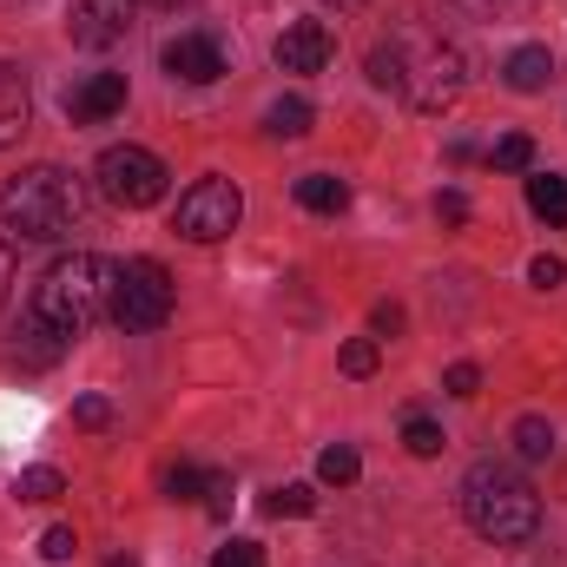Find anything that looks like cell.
Masks as SVG:
<instances>
[{
	"mask_svg": "<svg viewBox=\"0 0 567 567\" xmlns=\"http://www.w3.org/2000/svg\"><path fill=\"white\" fill-rule=\"evenodd\" d=\"M370 80L383 93H403L416 113H449L468 86V60L462 47L449 40H429V33H390L370 47Z\"/></svg>",
	"mask_w": 567,
	"mask_h": 567,
	"instance_id": "6da1fadb",
	"label": "cell"
},
{
	"mask_svg": "<svg viewBox=\"0 0 567 567\" xmlns=\"http://www.w3.org/2000/svg\"><path fill=\"white\" fill-rule=\"evenodd\" d=\"M86 212H93V192H86V178H73L66 165H27V172H13V178L0 185V218H7V231L27 238V245H60V238H73V231L86 225Z\"/></svg>",
	"mask_w": 567,
	"mask_h": 567,
	"instance_id": "7a4b0ae2",
	"label": "cell"
},
{
	"mask_svg": "<svg viewBox=\"0 0 567 567\" xmlns=\"http://www.w3.org/2000/svg\"><path fill=\"white\" fill-rule=\"evenodd\" d=\"M106 303H113V265L93 258V251H66L40 271L33 297H27V317L47 323L60 343H73L106 317Z\"/></svg>",
	"mask_w": 567,
	"mask_h": 567,
	"instance_id": "3957f363",
	"label": "cell"
},
{
	"mask_svg": "<svg viewBox=\"0 0 567 567\" xmlns=\"http://www.w3.org/2000/svg\"><path fill=\"white\" fill-rule=\"evenodd\" d=\"M462 515H468V528H475L482 542L522 548V542H535V528H542V495H535L508 462H475V468L462 475Z\"/></svg>",
	"mask_w": 567,
	"mask_h": 567,
	"instance_id": "277c9868",
	"label": "cell"
},
{
	"mask_svg": "<svg viewBox=\"0 0 567 567\" xmlns=\"http://www.w3.org/2000/svg\"><path fill=\"white\" fill-rule=\"evenodd\" d=\"M172 271L158 265V258H126V265H113V303H106V317L120 323V330H165V317H172Z\"/></svg>",
	"mask_w": 567,
	"mask_h": 567,
	"instance_id": "5b68a950",
	"label": "cell"
},
{
	"mask_svg": "<svg viewBox=\"0 0 567 567\" xmlns=\"http://www.w3.org/2000/svg\"><path fill=\"white\" fill-rule=\"evenodd\" d=\"M93 185L106 205H126V212H145L165 198V158L145 152V145H106L100 165H93Z\"/></svg>",
	"mask_w": 567,
	"mask_h": 567,
	"instance_id": "8992f818",
	"label": "cell"
},
{
	"mask_svg": "<svg viewBox=\"0 0 567 567\" xmlns=\"http://www.w3.org/2000/svg\"><path fill=\"white\" fill-rule=\"evenodd\" d=\"M238 218H245L238 185H231V178H198V185L178 198L172 231H178V238H192V245H218V238H231V231H238Z\"/></svg>",
	"mask_w": 567,
	"mask_h": 567,
	"instance_id": "52a82bcc",
	"label": "cell"
},
{
	"mask_svg": "<svg viewBox=\"0 0 567 567\" xmlns=\"http://www.w3.org/2000/svg\"><path fill=\"white\" fill-rule=\"evenodd\" d=\"M133 13H140V0H73L66 7V40L86 47V53H106L133 33Z\"/></svg>",
	"mask_w": 567,
	"mask_h": 567,
	"instance_id": "ba28073f",
	"label": "cell"
},
{
	"mask_svg": "<svg viewBox=\"0 0 567 567\" xmlns=\"http://www.w3.org/2000/svg\"><path fill=\"white\" fill-rule=\"evenodd\" d=\"M158 60H165V73L185 80V86H212V80H225V40H218V33H198V27H192V33H172Z\"/></svg>",
	"mask_w": 567,
	"mask_h": 567,
	"instance_id": "9c48e42d",
	"label": "cell"
},
{
	"mask_svg": "<svg viewBox=\"0 0 567 567\" xmlns=\"http://www.w3.org/2000/svg\"><path fill=\"white\" fill-rule=\"evenodd\" d=\"M337 60V33L323 20H290L278 33V66L284 73H323Z\"/></svg>",
	"mask_w": 567,
	"mask_h": 567,
	"instance_id": "30bf717a",
	"label": "cell"
},
{
	"mask_svg": "<svg viewBox=\"0 0 567 567\" xmlns=\"http://www.w3.org/2000/svg\"><path fill=\"white\" fill-rule=\"evenodd\" d=\"M126 106V73H86L80 86H66V120L73 126H100Z\"/></svg>",
	"mask_w": 567,
	"mask_h": 567,
	"instance_id": "8fae6325",
	"label": "cell"
},
{
	"mask_svg": "<svg viewBox=\"0 0 567 567\" xmlns=\"http://www.w3.org/2000/svg\"><path fill=\"white\" fill-rule=\"evenodd\" d=\"M27 120H33V93H27V73L13 66V60H0V152L27 133Z\"/></svg>",
	"mask_w": 567,
	"mask_h": 567,
	"instance_id": "7c38bea8",
	"label": "cell"
},
{
	"mask_svg": "<svg viewBox=\"0 0 567 567\" xmlns=\"http://www.w3.org/2000/svg\"><path fill=\"white\" fill-rule=\"evenodd\" d=\"M502 80H508V93H542L555 80V53L548 47H515L508 66H502Z\"/></svg>",
	"mask_w": 567,
	"mask_h": 567,
	"instance_id": "4fadbf2b",
	"label": "cell"
},
{
	"mask_svg": "<svg viewBox=\"0 0 567 567\" xmlns=\"http://www.w3.org/2000/svg\"><path fill=\"white\" fill-rule=\"evenodd\" d=\"M297 205L317 212V218H337V212L350 205V185L330 178V172H303V178H297Z\"/></svg>",
	"mask_w": 567,
	"mask_h": 567,
	"instance_id": "5bb4252c",
	"label": "cell"
},
{
	"mask_svg": "<svg viewBox=\"0 0 567 567\" xmlns=\"http://www.w3.org/2000/svg\"><path fill=\"white\" fill-rule=\"evenodd\" d=\"M310 120H317V106H310L303 93H284V100H271V113H265V133H271V140H303Z\"/></svg>",
	"mask_w": 567,
	"mask_h": 567,
	"instance_id": "9a60e30c",
	"label": "cell"
},
{
	"mask_svg": "<svg viewBox=\"0 0 567 567\" xmlns=\"http://www.w3.org/2000/svg\"><path fill=\"white\" fill-rule=\"evenodd\" d=\"M528 212L548 218V225H567V178L561 172H535L528 178Z\"/></svg>",
	"mask_w": 567,
	"mask_h": 567,
	"instance_id": "2e32d148",
	"label": "cell"
},
{
	"mask_svg": "<svg viewBox=\"0 0 567 567\" xmlns=\"http://www.w3.org/2000/svg\"><path fill=\"white\" fill-rule=\"evenodd\" d=\"M555 449H561V442H555V423H548V416H522V423H515V455H522V462H555Z\"/></svg>",
	"mask_w": 567,
	"mask_h": 567,
	"instance_id": "e0dca14e",
	"label": "cell"
},
{
	"mask_svg": "<svg viewBox=\"0 0 567 567\" xmlns=\"http://www.w3.org/2000/svg\"><path fill=\"white\" fill-rule=\"evenodd\" d=\"M310 508H317V488H310V482H284V488L265 495V515H271V522H297V515H310Z\"/></svg>",
	"mask_w": 567,
	"mask_h": 567,
	"instance_id": "ac0fdd59",
	"label": "cell"
},
{
	"mask_svg": "<svg viewBox=\"0 0 567 567\" xmlns=\"http://www.w3.org/2000/svg\"><path fill=\"white\" fill-rule=\"evenodd\" d=\"M317 475L343 488V482H357V475H363V462H357V449H350V442H337V449H323V455H317Z\"/></svg>",
	"mask_w": 567,
	"mask_h": 567,
	"instance_id": "d6986e66",
	"label": "cell"
},
{
	"mask_svg": "<svg viewBox=\"0 0 567 567\" xmlns=\"http://www.w3.org/2000/svg\"><path fill=\"white\" fill-rule=\"evenodd\" d=\"M60 488H66V482H60V468H47V462H40V468H20V482H13L20 502H53Z\"/></svg>",
	"mask_w": 567,
	"mask_h": 567,
	"instance_id": "ffe728a7",
	"label": "cell"
},
{
	"mask_svg": "<svg viewBox=\"0 0 567 567\" xmlns=\"http://www.w3.org/2000/svg\"><path fill=\"white\" fill-rule=\"evenodd\" d=\"M337 363H343V377H377V363H383V350H377V337H350Z\"/></svg>",
	"mask_w": 567,
	"mask_h": 567,
	"instance_id": "44dd1931",
	"label": "cell"
},
{
	"mask_svg": "<svg viewBox=\"0 0 567 567\" xmlns=\"http://www.w3.org/2000/svg\"><path fill=\"white\" fill-rule=\"evenodd\" d=\"M488 158H495L502 172H528V165H535V140H528V133H502Z\"/></svg>",
	"mask_w": 567,
	"mask_h": 567,
	"instance_id": "7402d4cb",
	"label": "cell"
},
{
	"mask_svg": "<svg viewBox=\"0 0 567 567\" xmlns=\"http://www.w3.org/2000/svg\"><path fill=\"white\" fill-rule=\"evenodd\" d=\"M403 449H410V455H442V429L429 423V416H410V423H403Z\"/></svg>",
	"mask_w": 567,
	"mask_h": 567,
	"instance_id": "603a6c76",
	"label": "cell"
},
{
	"mask_svg": "<svg viewBox=\"0 0 567 567\" xmlns=\"http://www.w3.org/2000/svg\"><path fill=\"white\" fill-rule=\"evenodd\" d=\"M198 488H205V468H192V462H178V468L165 475V495H172V502H192Z\"/></svg>",
	"mask_w": 567,
	"mask_h": 567,
	"instance_id": "cb8c5ba5",
	"label": "cell"
},
{
	"mask_svg": "<svg viewBox=\"0 0 567 567\" xmlns=\"http://www.w3.org/2000/svg\"><path fill=\"white\" fill-rule=\"evenodd\" d=\"M73 548H80V535H73V528H47V535H40V561H73Z\"/></svg>",
	"mask_w": 567,
	"mask_h": 567,
	"instance_id": "d4e9b609",
	"label": "cell"
},
{
	"mask_svg": "<svg viewBox=\"0 0 567 567\" xmlns=\"http://www.w3.org/2000/svg\"><path fill=\"white\" fill-rule=\"evenodd\" d=\"M212 567H265V548H258V542H225V548L212 555Z\"/></svg>",
	"mask_w": 567,
	"mask_h": 567,
	"instance_id": "484cf974",
	"label": "cell"
},
{
	"mask_svg": "<svg viewBox=\"0 0 567 567\" xmlns=\"http://www.w3.org/2000/svg\"><path fill=\"white\" fill-rule=\"evenodd\" d=\"M73 423L80 429H106L113 423V403H106V396H80V403H73Z\"/></svg>",
	"mask_w": 567,
	"mask_h": 567,
	"instance_id": "4316f807",
	"label": "cell"
},
{
	"mask_svg": "<svg viewBox=\"0 0 567 567\" xmlns=\"http://www.w3.org/2000/svg\"><path fill=\"white\" fill-rule=\"evenodd\" d=\"M442 390H449V396H475V390H482V370H475V363H455V370L442 377Z\"/></svg>",
	"mask_w": 567,
	"mask_h": 567,
	"instance_id": "83f0119b",
	"label": "cell"
},
{
	"mask_svg": "<svg viewBox=\"0 0 567 567\" xmlns=\"http://www.w3.org/2000/svg\"><path fill=\"white\" fill-rule=\"evenodd\" d=\"M205 508H212L218 522L231 515V475H205Z\"/></svg>",
	"mask_w": 567,
	"mask_h": 567,
	"instance_id": "f1b7e54d",
	"label": "cell"
},
{
	"mask_svg": "<svg viewBox=\"0 0 567 567\" xmlns=\"http://www.w3.org/2000/svg\"><path fill=\"white\" fill-rule=\"evenodd\" d=\"M435 218L442 225H468V198L462 192H435Z\"/></svg>",
	"mask_w": 567,
	"mask_h": 567,
	"instance_id": "f546056e",
	"label": "cell"
},
{
	"mask_svg": "<svg viewBox=\"0 0 567 567\" xmlns=\"http://www.w3.org/2000/svg\"><path fill=\"white\" fill-rule=\"evenodd\" d=\"M561 278H567L561 258H535V265H528V284H535V290H555Z\"/></svg>",
	"mask_w": 567,
	"mask_h": 567,
	"instance_id": "4dcf8cb0",
	"label": "cell"
},
{
	"mask_svg": "<svg viewBox=\"0 0 567 567\" xmlns=\"http://www.w3.org/2000/svg\"><path fill=\"white\" fill-rule=\"evenodd\" d=\"M370 330H377V337H396V330H403V303H377V310H370Z\"/></svg>",
	"mask_w": 567,
	"mask_h": 567,
	"instance_id": "1f68e13d",
	"label": "cell"
},
{
	"mask_svg": "<svg viewBox=\"0 0 567 567\" xmlns=\"http://www.w3.org/2000/svg\"><path fill=\"white\" fill-rule=\"evenodd\" d=\"M7 290H13V238L0 231V303H7Z\"/></svg>",
	"mask_w": 567,
	"mask_h": 567,
	"instance_id": "d6a6232c",
	"label": "cell"
},
{
	"mask_svg": "<svg viewBox=\"0 0 567 567\" xmlns=\"http://www.w3.org/2000/svg\"><path fill=\"white\" fill-rule=\"evenodd\" d=\"M468 13H495V7H508V0H462Z\"/></svg>",
	"mask_w": 567,
	"mask_h": 567,
	"instance_id": "836d02e7",
	"label": "cell"
},
{
	"mask_svg": "<svg viewBox=\"0 0 567 567\" xmlns=\"http://www.w3.org/2000/svg\"><path fill=\"white\" fill-rule=\"evenodd\" d=\"M323 7H337V13H350V7H363V0H323Z\"/></svg>",
	"mask_w": 567,
	"mask_h": 567,
	"instance_id": "e575fe53",
	"label": "cell"
},
{
	"mask_svg": "<svg viewBox=\"0 0 567 567\" xmlns=\"http://www.w3.org/2000/svg\"><path fill=\"white\" fill-rule=\"evenodd\" d=\"M106 567H140V561H133V555H113V561H106Z\"/></svg>",
	"mask_w": 567,
	"mask_h": 567,
	"instance_id": "d590c367",
	"label": "cell"
}]
</instances>
